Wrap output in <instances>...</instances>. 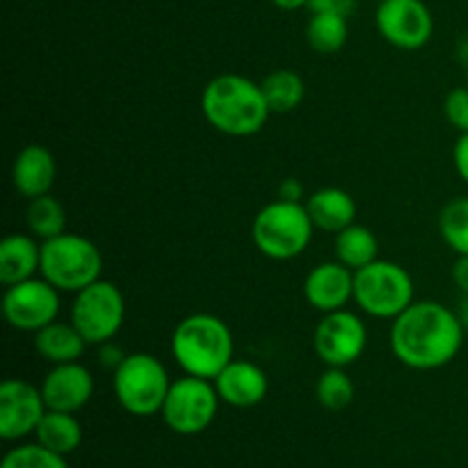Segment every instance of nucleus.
Wrapping results in <instances>:
<instances>
[{
    "label": "nucleus",
    "mask_w": 468,
    "mask_h": 468,
    "mask_svg": "<svg viewBox=\"0 0 468 468\" xmlns=\"http://www.w3.org/2000/svg\"><path fill=\"white\" fill-rule=\"evenodd\" d=\"M5 320L18 332L37 334L55 323L59 314V291L44 277L7 286L3 297Z\"/></svg>",
    "instance_id": "nucleus-11"
},
{
    "label": "nucleus",
    "mask_w": 468,
    "mask_h": 468,
    "mask_svg": "<svg viewBox=\"0 0 468 468\" xmlns=\"http://www.w3.org/2000/svg\"><path fill=\"white\" fill-rule=\"evenodd\" d=\"M27 229L35 238L50 240L67 229V213L64 206L53 195L37 197L27 204Z\"/></svg>",
    "instance_id": "nucleus-25"
},
{
    "label": "nucleus",
    "mask_w": 468,
    "mask_h": 468,
    "mask_svg": "<svg viewBox=\"0 0 468 468\" xmlns=\"http://www.w3.org/2000/svg\"><path fill=\"white\" fill-rule=\"evenodd\" d=\"M302 197H304V186H302L300 178H286V181H282V186H279V199L302 204Z\"/></svg>",
    "instance_id": "nucleus-32"
},
{
    "label": "nucleus",
    "mask_w": 468,
    "mask_h": 468,
    "mask_svg": "<svg viewBox=\"0 0 468 468\" xmlns=\"http://www.w3.org/2000/svg\"><path fill=\"white\" fill-rule=\"evenodd\" d=\"M103 256L99 247L78 233H59L41 242V277L59 292H80L101 279Z\"/></svg>",
    "instance_id": "nucleus-4"
},
{
    "label": "nucleus",
    "mask_w": 468,
    "mask_h": 468,
    "mask_svg": "<svg viewBox=\"0 0 468 468\" xmlns=\"http://www.w3.org/2000/svg\"><path fill=\"white\" fill-rule=\"evenodd\" d=\"M274 5H277L279 9H283V12H295V9H302L309 5V0H272Z\"/></svg>",
    "instance_id": "nucleus-35"
},
{
    "label": "nucleus",
    "mask_w": 468,
    "mask_h": 468,
    "mask_svg": "<svg viewBox=\"0 0 468 468\" xmlns=\"http://www.w3.org/2000/svg\"><path fill=\"white\" fill-rule=\"evenodd\" d=\"M172 356L186 375L215 379L236 359L231 329L218 315H187L172 334Z\"/></svg>",
    "instance_id": "nucleus-3"
},
{
    "label": "nucleus",
    "mask_w": 468,
    "mask_h": 468,
    "mask_svg": "<svg viewBox=\"0 0 468 468\" xmlns=\"http://www.w3.org/2000/svg\"><path fill=\"white\" fill-rule=\"evenodd\" d=\"M464 329L457 311L432 300L414 302L393 320L391 350L407 368H443L460 355Z\"/></svg>",
    "instance_id": "nucleus-1"
},
{
    "label": "nucleus",
    "mask_w": 468,
    "mask_h": 468,
    "mask_svg": "<svg viewBox=\"0 0 468 468\" xmlns=\"http://www.w3.org/2000/svg\"><path fill=\"white\" fill-rule=\"evenodd\" d=\"M126 318V302L112 282H94L76 292L71 306V323L90 346L110 343L122 329Z\"/></svg>",
    "instance_id": "nucleus-8"
},
{
    "label": "nucleus",
    "mask_w": 468,
    "mask_h": 468,
    "mask_svg": "<svg viewBox=\"0 0 468 468\" xmlns=\"http://www.w3.org/2000/svg\"><path fill=\"white\" fill-rule=\"evenodd\" d=\"M99 359L105 368H117V366L126 359V355H123V352L119 350L112 341H110V343H103V346H101Z\"/></svg>",
    "instance_id": "nucleus-33"
},
{
    "label": "nucleus",
    "mask_w": 468,
    "mask_h": 468,
    "mask_svg": "<svg viewBox=\"0 0 468 468\" xmlns=\"http://www.w3.org/2000/svg\"><path fill=\"white\" fill-rule=\"evenodd\" d=\"M85 341L73 323H50L35 334V350L44 356L48 364H71L85 355Z\"/></svg>",
    "instance_id": "nucleus-20"
},
{
    "label": "nucleus",
    "mask_w": 468,
    "mask_h": 468,
    "mask_svg": "<svg viewBox=\"0 0 468 468\" xmlns=\"http://www.w3.org/2000/svg\"><path fill=\"white\" fill-rule=\"evenodd\" d=\"M44 393L27 379H5L0 384V437L7 441L35 434L46 416Z\"/></svg>",
    "instance_id": "nucleus-13"
},
{
    "label": "nucleus",
    "mask_w": 468,
    "mask_h": 468,
    "mask_svg": "<svg viewBox=\"0 0 468 468\" xmlns=\"http://www.w3.org/2000/svg\"><path fill=\"white\" fill-rule=\"evenodd\" d=\"M356 0H309L306 7L311 14H341V16H350L355 12Z\"/></svg>",
    "instance_id": "nucleus-30"
},
{
    "label": "nucleus",
    "mask_w": 468,
    "mask_h": 468,
    "mask_svg": "<svg viewBox=\"0 0 468 468\" xmlns=\"http://www.w3.org/2000/svg\"><path fill=\"white\" fill-rule=\"evenodd\" d=\"M443 112L455 131L468 133V85L448 91L446 101H443Z\"/></svg>",
    "instance_id": "nucleus-29"
},
{
    "label": "nucleus",
    "mask_w": 468,
    "mask_h": 468,
    "mask_svg": "<svg viewBox=\"0 0 468 468\" xmlns=\"http://www.w3.org/2000/svg\"><path fill=\"white\" fill-rule=\"evenodd\" d=\"M439 233L457 256L468 254V197L446 204L439 215Z\"/></svg>",
    "instance_id": "nucleus-27"
},
{
    "label": "nucleus",
    "mask_w": 468,
    "mask_h": 468,
    "mask_svg": "<svg viewBox=\"0 0 468 468\" xmlns=\"http://www.w3.org/2000/svg\"><path fill=\"white\" fill-rule=\"evenodd\" d=\"M379 35L400 50H419L432 39L434 18L423 0H382L375 12Z\"/></svg>",
    "instance_id": "nucleus-12"
},
{
    "label": "nucleus",
    "mask_w": 468,
    "mask_h": 468,
    "mask_svg": "<svg viewBox=\"0 0 468 468\" xmlns=\"http://www.w3.org/2000/svg\"><path fill=\"white\" fill-rule=\"evenodd\" d=\"M379 242L370 229L352 224L336 233V259L350 270H361L378 261Z\"/></svg>",
    "instance_id": "nucleus-23"
},
{
    "label": "nucleus",
    "mask_w": 468,
    "mask_h": 468,
    "mask_svg": "<svg viewBox=\"0 0 468 468\" xmlns=\"http://www.w3.org/2000/svg\"><path fill=\"white\" fill-rule=\"evenodd\" d=\"M55 176H58V165L46 146L30 144L18 151V155L14 158L12 183L18 195L27 197V199L50 195Z\"/></svg>",
    "instance_id": "nucleus-17"
},
{
    "label": "nucleus",
    "mask_w": 468,
    "mask_h": 468,
    "mask_svg": "<svg viewBox=\"0 0 468 468\" xmlns=\"http://www.w3.org/2000/svg\"><path fill=\"white\" fill-rule=\"evenodd\" d=\"M314 222L304 204L277 199L259 210L251 227L256 250L272 261H291L304 254L314 238Z\"/></svg>",
    "instance_id": "nucleus-5"
},
{
    "label": "nucleus",
    "mask_w": 468,
    "mask_h": 468,
    "mask_svg": "<svg viewBox=\"0 0 468 468\" xmlns=\"http://www.w3.org/2000/svg\"><path fill=\"white\" fill-rule=\"evenodd\" d=\"M0 468H69V464L64 455L48 451L41 443H27L9 451Z\"/></svg>",
    "instance_id": "nucleus-28"
},
{
    "label": "nucleus",
    "mask_w": 468,
    "mask_h": 468,
    "mask_svg": "<svg viewBox=\"0 0 468 468\" xmlns=\"http://www.w3.org/2000/svg\"><path fill=\"white\" fill-rule=\"evenodd\" d=\"M452 160H455V169L460 178L468 186V133H462L460 140H457L455 149H452Z\"/></svg>",
    "instance_id": "nucleus-31"
},
{
    "label": "nucleus",
    "mask_w": 468,
    "mask_h": 468,
    "mask_svg": "<svg viewBox=\"0 0 468 468\" xmlns=\"http://www.w3.org/2000/svg\"><path fill=\"white\" fill-rule=\"evenodd\" d=\"M306 210L315 229L327 233H341L352 227L356 218V204L350 192L341 187H323L306 201Z\"/></svg>",
    "instance_id": "nucleus-18"
},
{
    "label": "nucleus",
    "mask_w": 468,
    "mask_h": 468,
    "mask_svg": "<svg viewBox=\"0 0 468 468\" xmlns=\"http://www.w3.org/2000/svg\"><path fill=\"white\" fill-rule=\"evenodd\" d=\"M41 393L48 410L76 414L94 396V379L90 370L78 361L58 364L48 370L41 382Z\"/></svg>",
    "instance_id": "nucleus-14"
},
{
    "label": "nucleus",
    "mask_w": 468,
    "mask_h": 468,
    "mask_svg": "<svg viewBox=\"0 0 468 468\" xmlns=\"http://www.w3.org/2000/svg\"><path fill=\"white\" fill-rule=\"evenodd\" d=\"M219 393L213 379L186 375L172 382L163 405V420L172 432L192 437L208 428L218 416Z\"/></svg>",
    "instance_id": "nucleus-9"
},
{
    "label": "nucleus",
    "mask_w": 468,
    "mask_h": 468,
    "mask_svg": "<svg viewBox=\"0 0 468 468\" xmlns=\"http://www.w3.org/2000/svg\"><path fill=\"white\" fill-rule=\"evenodd\" d=\"M318 402L329 411H343L355 400V384L346 368H327L318 379L315 387Z\"/></svg>",
    "instance_id": "nucleus-26"
},
{
    "label": "nucleus",
    "mask_w": 468,
    "mask_h": 468,
    "mask_svg": "<svg viewBox=\"0 0 468 468\" xmlns=\"http://www.w3.org/2000/svg\"><path fill=\"white\" fill-rule=\"evenodd\" d=\"M39 268L41 245H37L35 236L12 233L0 242V282L5 286L32 279Z\"/></svg>",
    "instance_id": "nucleus-19"
},
{
    "label": "nucleus",
    "mask_w": 468,
    "mask_h": 468,
    "mask_svg": "<svg viewBox=\"0 0 468 468\" xmlns=\"http://www.w3.org/2000/svg\"><path fill=\"white\" fill-rule=\"evenodd\" d=\"M460 320L464 323V327H468V295H464V302H462V309H460Z\"/></svg>",
    "instance_id": "nucleus-36"
},
{
    "label": "nucleus",
    "mask_w": 468,
    "mask_h": 468,
    "mask_svg": "<svg viewBox=\"0 0 468 468\" xmlns=\"http://www.w3.org/2000/svg\"><path fill=\"white\" fill-rule=\"evenodd\" d=\"M219 400L231 407H256L268 396V375L256 364L245 359H233L218 378L213 379Z\"/></svg>",
    "instance_id": "nucleus-16"
},
{
    "label": "nucleus",
    "mask_w": 468,
    "mask_h": 468,
    "mask_svg": "<svg viewBox=\"0 0 468 468\" xmlns=\"http://www.w3.org/2000/svg\"><path fill=\"white\" fill-rule=\"evenodd\" d=\"M172 382L160 359L146 352L126 355L114 368V396L133 416H154L163 411Z\"/></svg>",
    "instance_id": "nucleus-7"
},
{
    "label": "nucleus",
    "mask_w": 468,
    "mask_h": 468,
    "mask_svg": "<svg viewBox=\"0 0 468 468\" xmlns=\"http://www.w3.org/2000/svg\"><path fill=\"white\" fill-rule=\"evenodd\" d=\"M304 297L323 314L346 309L347 302L355 300V270L341 261L315 265L304 279Z\"/></svg>",
    "instance_id": "nucleus-15"
},
{
    "label": "nucleus",
    "mask_w": 468,
    "mask_h": 468,
    "mask_svg": "<svg viewBox=\"0 0 468 468\" xmlns=\"http://www.w3.org/2000/svg\"><path fill=\"white\" fill-rule=\"evenodd\" d=\"M37 443H41L48 451L58 455H69L76 451L82 441V428L76 420V416L69 411H53L48 410L37 428Z\"/></svg>",
    "instance_id": "nucleus-21"
},
{
    "label": "nucleus",
    "mask_w": 468,
    "mask_h": 468,
    "mask_svg": "<svg viewBox=\"0 0 468 468\" xmlns=\"http://www.w3.org/2000/svg\"><path fill=\"white\" fill-rule=\"evenodd\" d=\"M201 110L215 131L231 137L254 135L272 114L261 85L238 73L213 78L201 94Z\"/></svg>",
    "instance_id": "nucleus-2"
},
{
    "label": "nucleus",
    "mask_w": 468,
    "mask_h": 468,
    "mask_svg": "<svg viewBox=\"0 0 468 468\" xmlns=\"http://www.w3.org/2000/svg\"><path fill=\"white\" fill-rule=\"evenodd\" d=\"M452 282L464 295H468V254L457 256L455 265H452Z\"/></svg>",
    "instance_id": "nucleus-34"
},
{
    "label": "nucleus",
    "mask_w": 468,
    "mask_h": 468,
    "mask_svg": "<svg viewBox=\"0 0 468 468\" xmlns=\"http://www.w3.org/2000/svg\"><path fill=\"white\" fill-rule=\"evenodd\" d=\"M368 329L364 320L352 311H332L324 314L314 334V347L318 359L327 368H347L366 352Z\"/></svg>",
    "instance_id": "nucleus-10"
},
{
    "label": "nucleus",
    "mask_w": 468,
    "mask_h": 468,
    "mask_svg": "<svg viewBox=\"0 0 468 468\" xmlns=\"http://www.w3.org/2000/svg\"><path fill=\"white\" fill-rule=\"evenodd\" d=\"M466 85H468V64H466Z\"/></svg>",
    "instance_id": "nucleus-37"
},
{
    "label": "nucleus",
    "mask_w": 468,
    "mask_h": 468,
    "mask_svg": "<svg viewBox=\"0 0 468 468\" xmlns=\"http://www.w3.org/2000/svg\"><path fill=\"white\" fill-rule=\"evenodd\" d=\"M261 90H263L265 101H268L270 110L277 114L292 112L295 108H300V103L304 101L306 87L302 80L300 73L291 71V69H277V71L268 73L261 82Z\"/></svg>",
    "instance_id": "nucleus-22"
},
{
    "label": "nucleus",
    "mask_w": 468,
    "mask_h": 468,
    "mask_svg": "<svg viewBox=\"0 0 468 468\" xmlns=\"http://www.w3.org/2000/svg\"><path fill=\"white\" fill-rule=\"evenodd\" d=\"M355 302L366 315L396 320L414 304V279L393 261H373L355 272Z\"/></svg>",
    "instance_id": "nucleus-6"
},
{
    "label": "nucleus",
    "mask_w": 468,
    "mask_h": 468,
    "mask_svg": "<svg viewBox=\"0 0 468 468\" xmlns=\"http://www.w3.org/2000/svg\"><path fill=\"white\" fill-rule=\"evenodd\" d=\"M306 41L320 55L338 53L347 41V16L314 14L306 26Z\"/></svg>",
    "instance_id": "nucleus-24"
}]
</instances>
